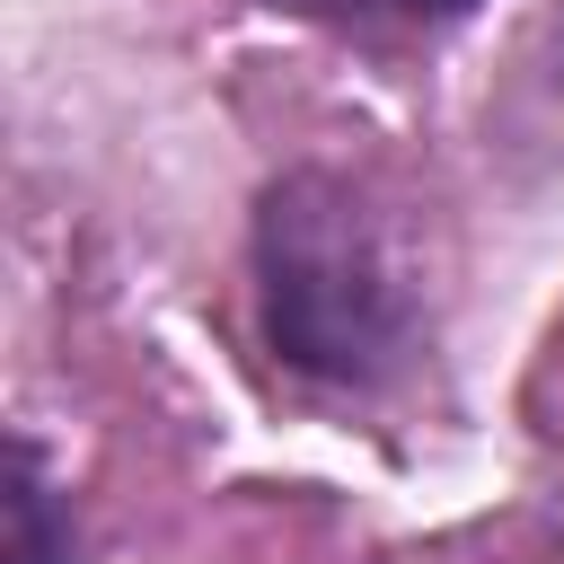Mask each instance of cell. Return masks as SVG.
Here are the masks:
<instances>
[{
	"label": "cell",
	"mask_w": 564,
	"mask_h": 564,
	"mask_svg": "<svg viewBox=\"0 0 564 564\" xmlns=\"http://www.w3.org/2000/svg\"><path fill=\"white\" fill-rule=\"evenodd\" d=\"M247 273H256L264 352L291 379L370 397L414 370V352H423L414 264H405L388 212L370 203V185H352L344 167L308 159L256 194Z\"/></svg>",
	"instance_id": "obj_1"
},
{
	"label": "cell",
	"mask_w": 564,
	"mask_h": 564,
	"mask_svg": "<svg viewBox=\"0 0 564 564\" xmlns=\"http://www.w3.org/2000/svg\"><path fill=\"white\" fill-rule=\"evenodd\" d=\"M9 564H70V511L53 494L35 432L9 441Z\"/></svg>",
	"instance_id": "obj_2"
},
{
	"label": "cell",
	"mask_w": 564,
	"mask_h": 564,
	"mask_svg": "<svg viewBox=\"0 0 564 564\" xmlns=\"http://www.w3.org/2000/svg\"><path fill=\"white\" fill-rule=\"evenodd\" d=\"M273 18H300V26H326V35H441L458 18H476L485 0H264Z\"/></svg>",
	"instance_id": "obj_3"
}]
</instances>
